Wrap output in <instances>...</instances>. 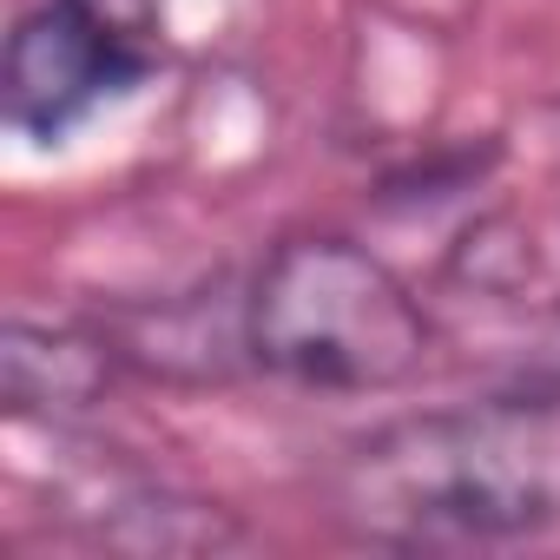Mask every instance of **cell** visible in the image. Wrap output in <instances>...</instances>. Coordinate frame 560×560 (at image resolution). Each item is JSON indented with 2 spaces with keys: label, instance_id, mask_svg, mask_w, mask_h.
<instances>
[{
  "label": "cell",
  "instance_id": "cell-4",
  "mask_svg": "<svg viewBox=\"0 0 560 560\" xmlns=\"http://www.w3.org/2000/svg\"><path fill=\"white\" fill-rule=\"evenodd\" d=\"M60 508L86 540L132 547V553H218L244 540L218 501L178 494L139 468H93L80 488L60 494Z\"/></svg>",
  "mask_w": 560,
  "mask_h": 560
},
{
  "label": "cell",
  "instance_id": "cell-2",
  "mask_svg": "<svg viewBox=\"0 0 560 560\" xmlns=\"http://www.w3.org/2000/svg\"><path fill=\"white\" fill-rule=\"evenodd\" d=\"M244 350L298 389L376 396L429 363L435 324L370 244L304 231L257 264L244 291Z\"/></svg>",
  "mask_w": 560,
  "mask_h": 560
},
{
  "label": "cell",
  "instance_id": "cell-3",
  "mask_svg": "<svg viewBox=\"0 0 560 560\" xmlns=\"http://www.w3.org/2000/svg\"><path fill=\"white\" fill-rule=\"evenodd\" d=\"M165 47H145L100 21L86 0H40L34 14L8 34L0 60V113L27 145H60L73 139L93 113L126 100L159 73Z\"/></svg>",
  "mask_w": 560,
  "mask_h": 560
},
{
  "label": "cell",
  "instance_id": "cell-1",
  "mask_svg": "<svg viewBox=\"0 0 560 560\" xmlns=\"http://www.w3.org/2000/svg\"><path fill=\"white\" fill-rule=\"evenodd\" d=\"M330 521L370 547L448 553L560 527V389H508L357 435L330 481Z\"/></svg>",
  "mask_w": 560,
  "mask_h": 560
},
{
  "label": "cell",
  "instance_id": "cell-5",
  "mask_svg": "<svg viewBox=\"0 0 560 560\" xmlns=\"http://www.w3.org/2000/svg\"><path fill=\"white\" fill-rule=\"evenodd\" d=\"M119 370L126 357L106 330L8 324V343H0V389L21 416H80L113 389Z\"/></svg>",
  "mask_w": 560,
  "mask_h": 560
}]
</instances>
